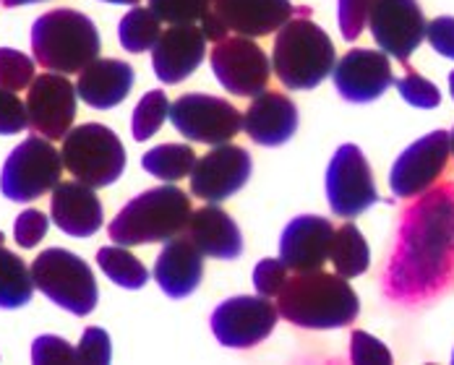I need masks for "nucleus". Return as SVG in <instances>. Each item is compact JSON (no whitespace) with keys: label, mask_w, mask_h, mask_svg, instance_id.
Listing matches in <instances>:
<instances>
[{"label":"nucleus","mask_w":454,"mask_h":365,"mask_svg":"<svg viewBox=\"0 0 454 365\" xmlns=\"http://www.w3.org/2000/svg\"><path fill=\"white\" fill-rule=\"evenodd\" d=\"M79 363H110L113 347H110V334L99 326H90L82 334V345L76 347Z\"/></svg>","instance_id":"4c0bfd02"},{"label":"nucleus","mask_w":454,"mask_h":365,"mask_svg":"<svg viewBox=\"0 0 454 365\" xmlns=\"http://www.w3.org/2000/svg\"><path fill=\"white\" fill-rule=\"evenodd\" d=\"M0 243H3V232H0Z\"/></svg>","instance_id":"09e8293b"},{"label":"nucleus","mask_w":454,"mask_h":365,"mask_svg":"<svg viewBox=\"0 0 454 365\" xmlns=\"http://www.w3.org/2000/svg\"><path fill=\"white\" fill-rule=\"evenodd\" d=\"M27 126H29L27 102H21L16 91L0 87V136H16Z\"/></svg>","instance_id":"c9c22d12"},{"label":"nucleus","mask_w":454,"mask_h":365,"mask_svg":"<svg viewBox=\"0 0 454 365\" xmlns=\"http://www.w3.org/2000/svg\"><path fill=\"white\" fill-rule=\"evenodd\" d=\"M97 267L113 284H118L123 290H141L149 282L146 267L131 251H126V245H118V243L97 251Z\"/></svg>","instance_id":"c85d7f7f"},{"label":"nucleus","mask_w":454,"mask_h":365,"mask_svg":"<svg viewBox=\"0 0 454 365\" xmlns=\"http://www.w3.org/2000/svg\"><path fill=\"white\" fill-rule=\"evenodd\" d=\"M79 74L76 94L94 110H110L121 105L134 87V68L115 58H94Z\"/></svg>","instance_id":"b1692460"},{"label":"nucleus","mask_w":454,"mask_h":365,"mask_svg":"<svg viewBox=\"0 0 454 365\" xmlns=\"http://www.w3.org/2000/svg\"><path fill=\"white\" fill-rule=\"evenodd\" d=\"M373 40L389 58L408 63L426 40V16L418 0H371L365 19Z\"/></svg>","instance_id":"9b49d317"},{"label":"nucleus","mask_w":454,"mask_h":365,"mask_svg":"<svg viewBox=\"0 0 454 365\" xmlns=\"http://www.w3.org/2000/svg\"><path fill=\"white\" fill-rule=\"evenodd\" d=\"M251 170H254V162L246 149L232 146L230 141L217 144L212 151L196 159L191 170V193L209 204L227 201L248 182Z\"/></svg>","instance_id":"2eb2a0df"},{"label":"nucleus","mask_w":454,"mask_h":365,"mask_svg":"<svg viewBox=\"0 0 454 365\" xmlns=\"http://www.w3.org/2000/svg\"><path fill=\"white\" fill-rule=\"evenodd\" d=\"M332 79H334L340 97L348 102H356V105L379 99L395 84L389 55L381 50H368V47L348 50L334 63Z\"/></svg>","instance_id":"f3484780"},{"label":"nucleus","mask_w":454,"mask_h":365,"mask_svg":"<svg viewBox=\"0 0 454 365\" xmlns=\"http://www.w3.org/2000/svg\"><path fill=\"white\" fill-rule=\"evenodd\" d=\"M63 165L91 188L113 185L126 170L123 141L102 123H84L63 136Z\"/></svg>","instance_id":"423d86ee"},{"label":"nucleus","mask_w":454,"mask_h":365,"mask_svg":"<svg viewBox=\"0 0 454 365\" xmlns=\"http://www.w3.org/2000/svg\"><path fill=\"white\" fill-rule=\"evenodd\" d=\"M279 311L270 298L238 295L220 303L212 314V334L220 345L232 350H248L264 342L277 326Z\"/></svg>","instance_id":"ddd939ff"},{"label":"nucleus","mask_w":454,"mask_h":365,"mask_svg":"<svg viewBox=\"0 0 454 365\" xmlns=\"http://www.w3.org/2000/svg\"><path fill=\"white\" fill-rule=\"evenodd\" d=\"M243 131L259 146H282L298 131V107L279 91H262L243 115Z\"/></svg>","instance_id":"aec40b11"},{"label":"nucleus","mask_w":454,"mask_h":365,"mask_svg":"<svg viewBox=\"0 0 454 365\" xmlns=\"http://www.w3.org/2000/svg\"><path fill=\"white\" fill-rule=\"evenodd\" d=\"M63 167V154L50 144V138L29 136L8 154L0 190L11 201H35L60 182Z\"/></svg>","instance_id":"6e6552de"},{"label":"nucleus","mask_w":454,"mask_h":365,"mask_svg":"<svg viewBox=\"0 0 454 365\" xmlns=\"http://www.w3.org/2000/svg\"><path fill=\"white\" fill-rule=\"evenodd\" d=\"M332 222L318 214L295 217L279 237V259L295 274L318 272L329 261V248L334 237Z\"/></svg>","instance_id":"a211bd4d"},{"label":"nucleus","mask_w":454,"mask_h":365,"mask_svg":"<svg viewBox=\"0 0 454 365\" xmlns=\"http://www.w3.org/2000/svg\"><path fill=\"white\" fill-rule=\"evenodd\" d=\"M105 3H118V5H138V0H105Z\"/></svg>","instance_id":"a18cd8bd"},{"label":"nucleus","mask_w":454,"mask_h":365,"mask_svg":"<svg viewBox=\"0 0 454 365\" xmlns=\"http://www.w3.org/2000/svg\"><path fill=\"white\" fill-rule=\"evenodd\" d=\"M170 120L178 134L196 144H227L240 134L243 115L235 105L212 94H183L170 105Z\"/></svg>","instance_id":"9d476101"},{"label":"nucleus","mask_w":454,"mask_h":365,"mask_svg":"<svg viewBox=\"0 0 454 365\" xmlns=\"http://www.w3.org/2000/svg\"><path fill=\"white\" fill-rule=\"evenodd\" d=\"M76 87L66 79V74H43L29 84L27 94V115L35 134L50 138H63L71 131L76 118Z\"/></svg>","instance_id":"dca6fc26"},{"label":"nucleus","mask_w":454,"mask_h":365,"mask_svg":"<svg viewBox=\"0 0 454 365\" xmlns=\"http://www.w3.org/2000/svg\"><path fill=\"white\" fill-rule=\"evenodd\" d=\"M371 0H340V29L348 43H356L365 29Z\"/></svg>","instance_id":"a19ab883"},{"label":"nucleus","mask_w":454,"mask_h":365,"mask_svg":"<svg viewBox=\"0 0 454 365\" xmlns=\"http://www.w3.org/2000/svg\"><path fill=\"white\" fill-rule=\"evenodd\" d=\"M207 55V37L196 24H170L152 47V66L160 82L181 84Z\"/></svg>","instance_id":"6ab92c4d"},{"label":"nucleus","mask_w":454,"mask_h":365,"mask_svg":"<svg viewBox=\"0 0 454 365\" xmlns=\"http://www.w3.org/2000/svg\"><path fill=\"white\" fill-rule=\"evenodd\" d=\"M450 91H452V97H454V71L450 74Z\"/></svg>","instance_id":"49530a36"},{"label":"nucleus","mask_w":454,"mask_h":365,"mask_svg":"<svg viewBox=\"0 0 454 365\" xmlns=\"http://www.w3.org/2000/svg\"><path fill=\"white\" fill-rule=\"evenodd\" d=\"M196 165V151L185 144H160L141 157V167L165 182H176L191 175Z\"/></svg>","instance_id":"cd10ccee"},{"label":"nucleus","mask_w":454,"mask_h":365,"mask_svg":"<svg viewBox=\"0 0 454 365\" xmlns=\"http://www.w3.org/2000/svg\"><path fill=\"white\" fill-rule=\"evenodd\" d=\"M185 235L196 243V248L209 256V259H223L232 261L243 253V237L235 220L220 209L217 204L201 206L199 212L191 214Z\"/></svg>","instance_id":"393cba45"},{"label":"nucleus","mask_w":454,"mask_h":365,"mask_svg":"<svg viewBox=\"0 0 454 365\" xmlns=\"http://www.w3.org/2000/svg\"><path fill=\"white\" fill-rule=\"evenodd\" d=\"M326 201L334 217L356 220L379 201L376 181L361 146L342 144L326 167Z\"/></svg>","instance_id":"1a4fd4ad"},{"label":"nucleus","mask_w":454,"mask_h":365,"mask_svg":"<svg viewBox=\"0 0 454 365\" xmlns=\"http://www.w3.org/2000/svg\"><path fill=\"white\" fill-rule=\"evenodd\" d=\"M8 8H13V5H27V3H40V0H3Z\"/></svg>","instance_id":"c03bdc74"},{"label":"nucleus","mask_w":454,"mask_h":365,"mask_svg":"<svg viewBox=\"0 0 454 365\" xmlns=\"http://www.w3.org/2000/svg\"><path fill=\"white\" fill-rule=\"evenodd\" d=\"M32 82H35V60L13 47H0V87L8 91H21Z\"/></svg>","instance_id":"2f4dec72"},{"label":"nucleus","mask_w":454,"mask_h":365,"mask_svg":"<svg viewBox=\"0 0 454 365\" xmlns=\"http://www.w3.org/2000/svg\"><path fill=\"white\" fill-rule=\"evenodd\" d=\"M290 279V269L282 259H264L256 264L254 269V287L262 298H277L285 287V282Z\"/></svg>","instance_id":"f704fd0d"},{"label":"nucleus","mask_w":454,"mask_h":365,"mask_svg":"<svg viewBox=\"0 0 454 365\" xmlns=\"http://www.w3.org/2000/svg\"><path fill=\"white\" fill-rule=\"evenodd\" d=\"M337 50L329 35L309 19V11H298L282 29H277L272 50V71L290 91L317 89L332 76Z\"/></svg>","instance_id":"7ed1b4c3"},{"label":"nucleus","mask_w":454,"mask_h":365,"mask_svg":"<svg viewBox=\"0 0 454 365\" xmlns=\"http://www.w3.org/2000/svg\"><path fill=\"white\" fill-rule=\"evenodd\" d=\"M170 118V99L162 89L146 91L141 99H138L137 110H134V120H131V128H134V138L137 141H146L152 138L162 123Z\"/></svg>","instance_id":"7c9ffc66"},{"label":"nucleus","mask_w":454,"mask_h":365,"mask_svg":"<svg viewBox=\"0 0 454 365\" xmlns=\"http://www.w3.org/2000/svg\"><path fill=\"white\" fill-rule=\"evenodd\" d=\"M204 274V253L196 248V243L185 235H176L170 237L154 264V279L160 284V290L173 298V300H183L188 298Z\"/></svg>","instance_id":"4be33fe9"},{"label":"nucleus","mask_w":454,"mask_h":365,"mask_svg":"<svg viewBox=\"0 0 454 365\" xmlns=\"http://www.w3.org/2000/svg\"><path fill=\"white\" fill-rule=\"evenodd\" d=\"M426 40L439 55L454 60V16H439L426 24Z\"/></svg>","instance_id":"79ce46f5"},{"label":"nucleus","mask_w":454,"mask_h":365,"mask_svg":"<svg viewBox=\"0 0 454 365\" xmlns=\"http://www.w3.org/2000/svg\"><path fill=\"white\" fill-rule=\"evenodd\" d=\"M450 141H452V157H454V128H452V134H450Z\"/></svg>","instance_id":"de8ad7c7"},{"label":"nucleus","mask_w":454,"mask_h":365,"mask_svg":"<svg viewBox=\"0 0 454 365\" xmlns=\"http://www.w3.org/2000/svg\"><path fill=\"white\" fill-rule=\"evenodd\" d=\"M212 71L217 82L235 97H256L272 79V63L267 52L251 37H225L212 50Z\"/></svg>","instance_id":"f8f14e48"},{"label":"nucleus","mask_w":454,"mask_h":365,"mask_svg":"<svg viewBox=\"0 0 454 365\" xmlns=\"http://www.w3.org/2000/svg\"><path fill=\"white\" fill-rule=\"evenodd\" d=\"M201 32H204V37L209 40V43H223L227 37V27L223 24V19L215 13V11H207L204 13V19H201Z\"/></svg>","instance_id":"37998d69"},{"label":"nucleus","mask_w":454,"mask_h":365,"mask_svg":"<svg viewBox=\"0 0 454 365\" xmlns=\"http://www.w3.org/2000/svg\"><path fill=\"white\" fill-rule=\"evenodd\" d=\"M32 50L37 63L47 71L76 74L99 55V35L90 16L71 8H58L35 21Z\"/></svg>","instance_id":"39448f33"},{"label":"nucleus","mask_w":454,"mask_h":365,"mask_svg":"<svg viewBox=\"0 0 454 365\" xmlns=\"http://www.w3.org/2000/svg\"><path fill=\"white\" fill-rule=\"evenodd\" d=\"M212 11L223 19L227 32L251 40L272 35L295 16L290 0H212Z\"/></svg>","instance_id":"412c9836"},{"label":"nucleus","mask_w":454,"mask_h":365,"mask_svg":"<svg viewBox=\"0 0 454 365\" xmlns=\"http://www.w3.org/2000/svg\"><path fill=\"white\" fill-rule=\"evenodd\" d=\"M395 87L403 94V99L412 105V107H420V110H431V107H439L442 102V91L436 84H431L428 79H423L420 74H415L412 68H408L405 76L395 79Z\"/></svg>","instance_id":"72a5a7b5"},{"label":"nucleus","mask_w":454,"mask_h":365,"mask_svg":"<svg viewBox=\"0 0 454 365\" xmlns=\"http://www.w3.org/2000/svg\"><path fill=\"white\" fill-rule=\"evenodd\" d=\"M329 261H332L334 272L342 274L345 279L361 276L368 269V264H371L368 243H365L364 232L356 228L350 220L342 228L334 229L332 248H329Z\"/></svg>","instance_id":"a878e982"},{"label":"nucleus","mask_w":454,"mask_h":365,"mask_svg":"<svg viewBox=\"0 0 454 365\" xmlns=\"http://www.w3.org/2000/svg\"><path fill=\"white\" fill-rule=\"evenodd\" d=\"M279 316L301 329H342L361 314V300L342 274L303 272L277 295Z\"/></svg>","instance_id":"f03ea898"},{"label":"nucleus","mask_w":454,"mask_h":365,"mask_svg":"<svg viewBox=\"0 0 454 365\" xmlns=\"http://www.w3.org/2000/svg\"><path fill=\"white\" fill-rule=\"evenodd\" d=\"M40 292L74 316H90L97 308V282L90 264L66 248H47L32 264Z\"/></svg>","instance_id":"0eeeda50"},{"label":"nucleus","mask_w":454,"mask_h":365,"mask_svg":"<svg viewBox=\"0 0 454 365\" xmlns=\"http://www.w3.org/2000/svg\"><path fill=\"white\" fill-rule=\"evenodd\" d=\"M162 19L152 11V8H141L134 5L118 24V37L121 45L129 52H146L157 45L160 35H162Z\"/></svg>","instance_id":"c756f323"},{"label":"nucleus","mask_w":454,"mask_h":365,"mask_svg":"<svg viewBox=\"0 0 454 365\" xmlns=\"http://www.w3.org/2000/svg\"><path fill=\"white\" fill-rule=\"evenodd\" d=\"M454 279V182L428 188L405 212L387 292L397 300L439 295Z\"/></svg>","instance_id":"f257e3e1"},{"label":"nucleus","mask_w":454,"mask_h":365,"mask_svg":"<svg viewBox=\"0 0 454 365\" xmlns=\"http://www.w3.org/2000/svg\"><path fill=\"white\" fill-rule=\"evenodd\" d=\"M452 363H454V355H452Z\"/></svg>","instance_id":"8fccbe9b"},{"label":"nucleus","mask_w":454,"mask_h":365,"mask_svg":"<svg viewBox=\"0 0 454 365\" xmlns=\"http://www.w3.org/2000/svg\"><path fill=\"white\" fill-rule=\"evenodd\" d=\"M149 8L168 24H196L212 11V0H149Z\"/></svg>","instance_id":"473e14b6"},{"label":"nucleus","mask_w":454,"mask_h":365,"mask_svg":"<svg viewBox=\"0 0 454 365\" xmlns=\"http://www.w3.org/2000/svg\"><path fill=\"white\" fill-rule=\"evenodd\" d=\"M193 209L191 198L176 185H160L131 198L110 222V237L118 245L134 248L144 243H168L188 228Z\"/></svg>","instance_id":"20e7f679"},{"label":"nucleus","mask_w":454,"mask_h":365,"mask_svg":"<svg viewBox=\"0 0 454 365\" xmlns=\"http://www.w3.org/2000/svg\"><path fill=\"white\" fill-rule=\"evenodd\" d=\"M350 358H353V363L365 365V363H392V353L376 339V337H371L368 331H353V337H350Z\"/></svg>","instance_id":"58836bf2"},{"label":"nucleus","mask_w":454,"mask_h":365,"mask_svg":"<svg viewBox=\"0 0 454 365\" xmlns=\"http://www.w3.org/2000/svg\"><path fill=\"white\" fill-rule=\"evenodd\" d=\"M47 228H50V220L40 209H27V212L19 214L16 225H13L16 243L21 248H35V245H40V240L47 235Z\"/></svg>","instance_id":"ea45409f"},{"label":"nucleus","mask_w":454,"mask_h":365,"mask_svg":"<svg viewBox=\"0 0 454 365\" xmlns=\"http://www.w3.org/2000/svg\"><path fill=\"white\" fill-rule=\"evenodd\" d=\"M52 222L71 237H91L102 228V201L94 188L82 181L58 182L50 201Z\"/></svg>","instance_id":"5701e85b"},{"label":"nucleus","mask_w":454,"mask_h":365,"mask_svg":"<svg viewBox=\"0 0 454 365\" xmlns=\"http://www.w3.org/2000/svg\"><path fill=\"white\" fill-rule=\"evenodd\" d=\"M452 157V141L447 131H434L428 136L418 138L397 157L389 188L400 198H418L428 188H434L447 170V162Z\"/></svg>","instance_id":"4468645a"},{"label":"nucleus","mask_w":454,"mask_h":365,"mask_svg":"<svg viewBox=\"0 0 454 365\" xmlns=\"http://www.w3.org/2000/svg\"><path fill=\"white\" fill-rule=\"evenodd\" d=\"M32 363H79V358H76V350L66 339H60L55 334H43L32 345Z\"/></svg>","instance_id":"e433bc0d"},{"label":"nucleus","mask_w":454,"mask_h":365,"mask_svg":"<svg viewBox=\"0 0 454 365\" xmlns=\"http://www.w3.org/2000/svg\"><path fill=\"white\" fill-rule=\"evenodd\" d=\"M35 279L32 269L8 248L0 245V308L13 311L32 300Z\"/></svg>","instance_id":"bb28decb"}]
</instances>
